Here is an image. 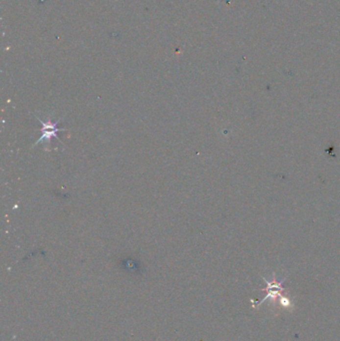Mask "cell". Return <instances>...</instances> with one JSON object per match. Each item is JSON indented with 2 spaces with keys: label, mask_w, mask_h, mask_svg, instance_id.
Listing matches in <instances>:
<instances>
[{
  "label": "cell",
  "mask_w": 340,
  "mask_h": 341,
  "mask_svg": "<svg viewBox=\"0 0 340 341\" xmlns=\"http://www.w3.org/2000/svg\"><path fill=\"white\" fill-rule=\"evenodd\" d=\"M39 122L43 125V135L41 136V138L37 141V144L38 143H41V142H50V140L53 138V137H56L57 138V133L61 130L57 129V123H52L50 121H47V122H43L42 120H40L38 118Z\"/></svg>",
  "instance_id": "cell-1"
}]
</instances>
